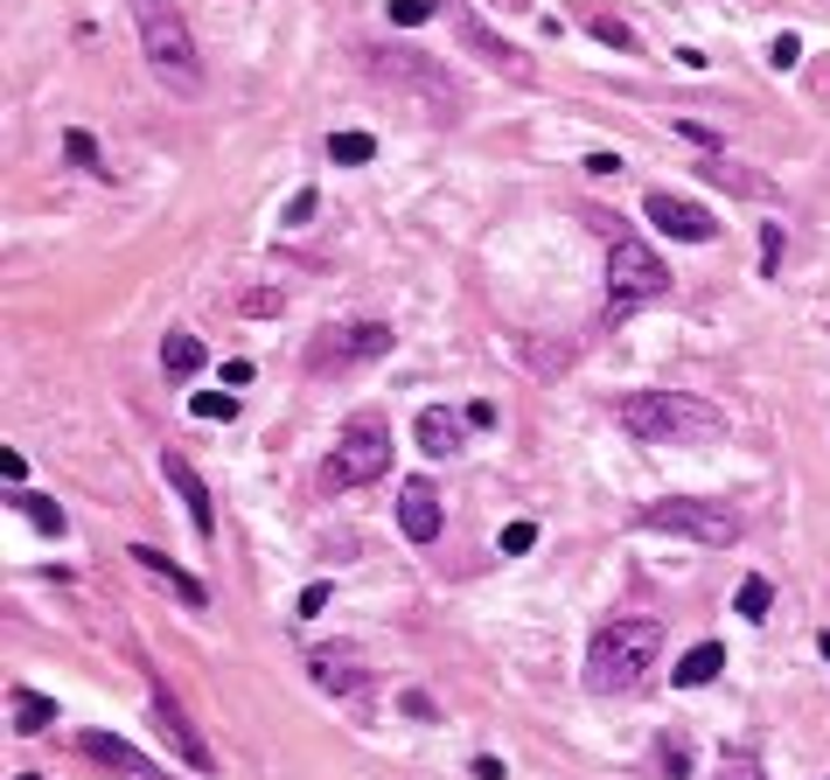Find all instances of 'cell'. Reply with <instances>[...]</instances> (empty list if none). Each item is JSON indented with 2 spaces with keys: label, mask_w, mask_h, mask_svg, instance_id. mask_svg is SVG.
<instances>
[{
  "label": "cell",
  "mask_w": 830,
  "mask_h": 780,
  "mask_svg": "<svg viewBox=\"0 0 830 780\" xmlns=\"http://www.w3.org/2000/svg\"><path fill=\"white\" fill-rule=\"evenodd\" d=\"M405 711H412V718H440V703H433L426 690H412V697H405Z\"/></svg>",
  "instance_id": "39"
},
{
  "label": "cell",
  "mask_w": 830,
  "mask_h": 780,
  "mask_svg": "<svg viewBox=\"0 0 830 780\" xmlns=\"http://www.w3.org/2000/svg\"><path fill=\"white\" fill-rule=\"evenodd\" d=\"M8 718H14V732H49L56 725V703L43 690H14L8 697Z\"/></svg>",
  "instance_id": "20"
},
{
  "label": "cell",
  "mask_w": 830,
  "mask_h": 780,
  "mask_svg": "<svg viewBox=\"0 0 830 780\" xmlns=\"http://www.w3.org/2000/svg\"><path fill=\"white\" fill-rule=\"evenodd\" d=\"M643 217L664 237H684V244H712V237H719V217H712V209H698V202H684V196H670V188H649Z\"/></svg>",
  "instance_id": "11"
},
{
  "label": "cell",
  "mask_w": 830,
  "mask_h": 780,
  "mask_svg": "<svg viewBox=\"0 0 830 780\" xmlns=\"http://www.w3.org/2000/svg\"><path fill=\"white\" fill-rule=\"evenodd\" d=\"M322 606H328V585H308V593H300V620L322 614Z\"/></svg>",
  "instance_id": "38"
},
{
  "label": "cell",
  "mask_w": 830,
  "mask_h": 780,
  "mask_svg": "<svg viewBox=\"0 0 830 780\" xmlns=\"http://www.w3.org/2000/svg\"><path fill=\"white\" fill-rule=\"evenodd\" d=\"M161 474L175 481V494L188 502V523H196V537H217V509H210V488H203V474L182 461V453H161Z\"/></svg>",
  "instance_id": "14"
},
{
  "label": "cell",
  "mask_w": 830,
  "mask_h": 780,
  "mask_svg": "<svg viewBox=\"0 0 830 780\" xmlns=\"http://www.w3.org/2000/svg\"><path fill=\"white\" fill-rule=\"evenodd\" d=\"M817 649H823V662H830V635H817Z\"/></svg>",
  "instance_id": "41"
},
{
  "label": "cell",
  "mask_w": 830,
  "mask_h": 780,
  "mask_svg": "<svg viewBox=\"0 0 830 780\" xmlns=\"http://www.w3.org/2000/svg\"><path fill=\"white\" fill-rule=\"evenodd\" d=\"M78 753H84V759H99V767H112L119 780H168L140 746H126V738H112V732H99V725H84V732H78Z\"/></svg>",
  "instance_id": "12"
},
{
  "label": "cell",
  "mask_w": 830,
  "mask_h": 780,
  "mask_svg": "<svg viewBox=\"0 0 830 780\" xmlns=\"http://www.w3.org/2000/svg\"><path fill=\"white\" fill-rule=\"evenodd\" d=\"M391 22H399V28H419V22H433V0H391Z\"/></svg>",
  "instance_id": "32"
},
{
  "label": "cell",
  "mask_w": 830,
  "mask_h": 780,
  "mask_svg": "<svg viewBox=\"0 0 830 780\" xmlns=\"http://www.w3.org/2000/svg\"><path fill=\"white\" fill-rule=\"evenodd\" d=\"M621 426H629V440H643V446H712V440H726L719 405H705V397H691V391H629L621 397Z\"/></svg>",
  "instance_id": "1"
},
{
  "label": "cell",
  "mask_w": 830,
  "mask_h": 780,
  "mask_svg": "<svg viewBox=\"0 0 830 780\" xmlns=\"http://www.w3.org/2000/svg\"><path fill=\"white\" fill-rule=\"evenodd\" d=\"M126 558H134L140 572H154V579L168 585V593H182L188 606H196V614H203V606H210V585H203L196 572H182V564L168 558V550H154V544H134V550H126Z\"/></svg>",
  "instance_id": "15"
},
{
  "label": "cell",
  "mask_w": 830,
  "mask_h": 780,
  "mask_svg": "<svg viewBox=\"0 0 830 780\" xmlns=\"http://www.w3.org/2000/svg\"><path fill=\"white\" fill-rule=\"evenodd\" d=\"M328 161L335 167H364V161H377V140H370V132H335V140H328Z\"/></svg>",
  "instance_id": "22"
},
{
  "label": "cell",
  "mask_w": 830,
  "mask_h": 780,
  "mask_svg": "<svg viewBox=\"0 0 830 780\" xmlns=\"http://www.w3.org/2000/svg\"><path fill=\"white\" fill-rule=\"evenodd\" d=\"M649 773L656 780H684L691 773V738L684 732H664V738H656V753H649Z\"/></svg>",
  "instance_id": "21"
},
{
  "label": "cell",
  "mask_w": 830,
  "mask_h": 780,
  "mask_svg": "<svg viewBox=\"0 0 830 780\" xmlns=\"http://www.w3.org/2000/svg\"><path fill=\"white\" fill-rule=\"evenodd\" d=\"M14 780H35V773H14Z\"/></svg>",
  "instance_id": "42"
},
{
  "label": "cell",
  "mask_w": 830,
  "mask_h": 780,
  "mask_svg": "<svg viewBox=\"0 0 830 780\" xmlns=\"http://www.w3.org/2000/svg\"><path fill=\"white\" fill-rule=\"evenodd\" d=\"M719 670H726V649H719V641H698V649L670 670V683H677V690H705Z\"/></svg>",
  "instance_id": "18"
},
{
  "label": "cell",
  "mask_w": 830,
  "mask_h": 780,
  "mask_svg": "<svg viewBox=\"0 0 830 780\" xmlns=\"http://www.w3.org/2000/svg\"><path fill=\"white\" fill-rule=\"evenodd\" d=\"M377 356H391V328L384 321H328V328H314L308 335V376H349V370H364L377 363Z\"/></svg>",
  "instance_id": "7"
},
{
  "label": "cell",
  "mask_w": 830,
  "mask_h": 780,
  "mask_svg": "<svg viewBox=\"0 0 830 780\" xmlns=\"http://www.w3.org/2000/svg\"><path fill=\"white\" fill-rule=\"evenodd\" d=\"M796 56H803V43H796V35H775V49H768V63H775V70H796Z\"/></svg>",
  "instance_id": "34"
},
{
  "label": "cell",
  "mask_w": 830,
  "mask_h": 780,
  "mask_svg": "<svg viewBox=\"0 0 830 780\" xmlns=\"http://www.w3.org/2000/svg\"><path fill=\"white\" fill-rule=\"evenodd\" d=\"M593 231L608 237V293H614V307H643V300H664L670 293V265L656 258L621 217L593 209Z\"/></svg>",
  "instance_id": "4"
},
{
  "label": "cell",
  "mask_w": 830,
  "mask_h": 780,
  "mask_svg": "<svg viewBox=\"0 0 830 780\" xmlns=\"http://www.w3.org/2000/svg\"><path fill=\"white\" fill-rule=\"evenodd\" d=\"M454 28H461V49H468V56H482V63L496 70V78H509V84H531V78H538V70H531V56H523L517 43H503V35L488 28L475 8H461V14H454Z\"/></svg>",
  "instance_id": "9"
},
{
  "label": "cell",
  "mask_w": 830,
  "mask_h": 780,
  "mask_svg": "<svg viewBox=\"0 0 830 780\" xmlns=\"http://www.w3.org/2000/svg\"><path fill=\"white\" fill-rule=\"evenodd\" d=\"M314 209H322V196H314V188H300V196L287 202V223H308V217H314Z\"/></svg>",
  "instance_id": "35"
},
{
  "label": "cell",
  "mask_w": 830,
  "mask_h": 780,
  "mask_svg": "<svg viewBox=\"0 0 830 780\" xmlns=\"http://www.w3.org/2000/svg\"><path fill=\"white\" fill-rule=\"evenodd\" d=\"M287 307V293L279 287H252V293H238V314H252V321H266V314H279Z\"/></svg>",
  "instance_id": "28"
},
{
  "label": "cell",
  "mask_w": 830,
  "mask_h": 780,
  "mask_svg": "<svg viewBox=\"0 0 830 780\" xmlns=\"http://www.w3.org/2000/svg\"><path fill=\"white\" fill-rule=\"evenodd\" d=\"M496 544H503V558H523V550L538 544V523H509V529H503Z\"/></svg>",
  "instance_id": "31"
},
{
  "label": "cell",
  "mask_w": 830,
  "mask_h": 780,
  "mask_svg": "<svg viewBox=\"0 0 830 780\" xmlns=\"http://www.w3.org/2000/svg\"><path fill=\"white\" fill-rule=\"evenodd\" d=\"M154 725H161V738H168V746H175V753H182V759H188L196 773H217V753H210V738L196 732V718H188L182 703H175V690H168L161 676H154Z\"/></svg>",
  "instance_id": "10"
},
{
  "label": "cell",
  "mask_w": 830,
  "mask_h": 780,
  "mask_svg": "<svg viewBox=\"0 0 830 780\" xmlns=\"http://www.w3.org/2000/svg\"><path fill=\"white\" fill-rule=\"evenodd\" d=\"M475 780H503V759H496V753H482V759H475Z\"/></svg>",
  "instance_id": "40"
},
{
  "label": "cell",
  "mask_w": 830,
  "mask_h": 780,
  "mask_svg": "<svg viewBox=\"0 0 830 780\" xmlns=\"http://www.w3.org/2000/svg\"><path fill=\"white\" fill-rule=\"evenodd\" d=\"M0 481H8V494H14V488H22V481H28V461H22V453H14V446H8V453H0Z\"/></svg>",
  "instance_id": "33"
},
{
  "label": "cell",
  "mask_w": 830,
  "mask_h": 780,
  "mask_svg": "<svg viewBox=\"0 0 830 780\" xmlns=\"http://www.w3.org/2000/svg\"><path fill=\"white\" fill-rule=\"evenodd\" d=\"M643 529H664V537L726 550V544L747 537V516H740V502H712V494H664V502L643 509Z\"/></svg>",
  "instance_id": "5"
},
{
  "label": "cell",
  "mask_w": 830,
  "mask_h": 780,
  "mask_svg": "<svg viewBox=\"0 0 830 780\" xmlns=\"http://www.w3.org/2000/svg\"><path fill=\"white\" fill-rule=\"evenodd\" d=\"M399 529L412 544H433L440 537V488L433 481H405V494H399Z\"/></svg>",
  "instance_id": "16"
},
{
  "label": "cell",
  "mask_w": 830,
  "mask_h": 780,
  "mask_svg": "<svg viewBox=\"0 0 830 780\" xmlns=\"http://www.w3.org/2000/svg\"><path fill=\"white\" fill-rule=\"evenodd\" d=\"M188 411L210 418V426H223V418H238V391H196V397H188Z\"/></svg>",
  "instance_id": "24"
},
{
  "label": "cell",
  "mask_w": 830,
  "mask_h": 780,
  "mask_svg": "<svg viewBox=\"0 0 830 780\" xmlns=\"http://www.w3.org/2000/svg\"><path fill=\"white\" fill-rule=\"evenodd\" d=\"M64 161H78V167H91V175H112V167L99 161V140L78 126V132H64Z\"/></svg>",
  "instance_id": "27"
},
{
  "label": "cell",
  "mask_w": 830,
  "mask_h": 780,
  "mask_svg": "<svg viewBox=\"0 0 830 780\" xmlns=\"http://www.w3.org/2000/svg\"><path fill=\"white\" fill-rule=\"evenodd\" d=\"M656 655H664V627H656L649 614L608 620L593 635V649H587V683L600 697H629V690H643V676L656 670Z\"/></svg>",
  "instance_id": "2"
},
{
  "label": "cell",
  "mask_w": 830,
  "mask_h": 780,
  "mask_svg": "<svg viewBox=\"0 0 830 780\" xmlns=\"http://www.w3.org/2000/svg\"><path fill=\"white\" fill-rule=\"evenodd\" d=\"M587 28H593V35H600V43H608V49H621V56H635V28L621 22V14H587Z\"/></svg>",
  "instance_id": "23"
},
{
  "label": "cell",
  "mask_w": 830,
  "mask_h": 780,
  "mask_svg": "<svg viewBox=\"0 0 830 780\" xmlns=\"http://www.w3.org/2000/svg\"><path fill=\"white\" fill-rule=\"evenodd\" d=\"M252 384V363H244V356H231V363H223V391H244Z\"/></svg>",
  "instance_id": "36"
},
{
  "label": "cell",
  "mask_w": 830,
  "mask_h": 780,
  "mask_svg": "<svg viewBox=\"0 0 830 780\" xmlns=\"http://www.w3.org/2000/svg\"><path fill=\"white\" fill-rule=\"evenodd\" d=\"M768 599H775V585H768V579H740V593H733L740 620H768Z\"/></svg>",
  "instance_id": "25"
},
{
  "label": "cell",
  "mask_w": 830,
  "mask_h": 780,
  "mask_svg": "<svg viewBox=\"0 0 830 780\" xmlns=\"http://www.w3.org/2000/svg\"><path fill=\"white\" fill-rule=\"evenodd\" d=\"M308 676H314V690H322V697H343L356 718H370L377 683H370L364 662H356L349 641H322V649H308Z\"/></svg>",
  "instance_id": "8"
},
{
  "label": "cell",
  "mask_w": 830,
  "mask_h": 780,
  "mask_svg": "<svg viewBox=\"0 0 830 780\" xmlns=\"http://www.w3.org/2000/svg\"><path fill=\"white\" fill-rule=\"evenodd\" d=\"M705 175H712V182H726V188H747V196H768V182H761V175H747V167H733V161H712Z\"/></svg>",
  "instance_id": "29"
},
{
  "label": "cell",
  "mask_w": 830,
  "mask_h": 780,
  "mask_svg": "<svg viewBox=\"0 0 830 780\" xmlns=\"http://www.w3.org/2000/svg\"><path fill=\"white\" fill-rule=\"evenodd\" d=\"M203 363H210V349H203V341L188 335V328H175V335L161 341V370H168V376H196Z\"/></svg>",
  "instance_id": "19"
},
{
  "label": "cell",
  "mask_w": 830,
  "mask_h": 780,
  "mask_svg": "<svg viewBox=\"0 0 830 780\" xmlns=\"http://www.w3.org/2000/svg\"><path fill=\"white\" fill-rule=\"evenodd\" d=\"M719 780H761V767H753V759H740V753H733L726 767H719Z\"/></svg>",
  "instance_id": "37"
},
{
  "label": "cell",
  "mask_w": 830,
  "mask_h": 780,
  "mask_svg": "<svg viewBox=\"0 0 830 780\" xmlns=\"http://www.w3.org/2000/svg\"><path fill=\"white\" fill-rule=\"evenodd\" d=\"M14 502H22V516L43 529V537H56V529H64V509H56L49 494H14Z\"/></svg>",
  "instance_id": "26"
},
{
  "label": "cell",
  "mask_w": 830,
  "mask_h": 780,
  "mask_svg": "<svg viewBox=\"0 0 830 780\" xmlns=\"http://www.w3.org/2000/svg\"><path fill=\"white\" fill-rule=\"evenodd\" d=\"M384 467H391V418L356 411L343 426V440H335V453H328L322 481L328 488H370V481H384Z\"/></svg>",
  "instance_id": "6"
},
{
  "label": "cell",
  "mask_w": 830,
  "mask_h": 780,
  "mask_svg": "<svg viewBox=\"0 0 830 780\" xmlns=\"http://www.w3.org/2000/svg\"><path fill=\"white\" fill-rule=\"evenodd\" d=\"M782 252H788V231H782V223H761V272L768 279L782 272Z\"/></svg>",
  "instance_id": "30"
},
{
  "label": "cell",
  "mask_w": 830,
  "mask_h": 780,
  "mask_svg": "<svg viewBox=\"0 0 830 780\" xmlns=\"http://www.w3.org/2000/svg\"><path fill=\"white\" fill-rule=\"evenodd\" d=\"M134 28H140L147 70H154L175 98H196L203 91V56H196V35H188L175 0H134Z\"/></svg>",
  "instance_id": "3"
},
{
  "label": "cell",
  "mask_w": 830,
  "mask_h": 780,
  "mask_svg": "<svg viewBox=\"0 0 830 780\" xmlns=\"http://www.w3.org/2000/svg\"><path fill=\"white\" fill-rule=\"evenodd\" d=\"M419 453H433V461L461 453V411L454 405H426L419 411Z\"/></svg>",
  "instance_id": "17"
},
{
  "label": "cell",
  "mask_w": 830,
  "mask_h": 780,
  "mask_svg": "<svg viewBox=\"0 0 830 780\" xmlns=\"http://www.w3.org/2000/svg\"><path fill=\"white\" fill-rule=\"evenodd\" d=\"M364 56H370V70H377V78H391V84H405V91H426V98L440 105V119L454 112V91H447V78H440V70H426L419 56H405V63H399L391 49H364Z\"/></svg>",
  "instance_id": "13"
}]
</instances>
